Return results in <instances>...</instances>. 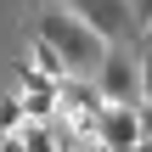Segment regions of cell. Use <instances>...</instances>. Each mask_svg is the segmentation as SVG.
<instances>
[{
    "label": "cell",
    "instance_id": "cell-8",
    "mask_svg": "<svg viewBox=\"0 0 152 152\" xmlns=\"http://www.w3.org/2000/svg\"><path fill=\"white\" fill-rule=\"evenodd\" d=\"M135 73H141V102H152V45L135 51Z\"/></svg>",
    "mask_w": 152,
    "mask_h": 152
},
{
    "label": "cell",
    "instance_id": "cell-5",
    "mask_svg": "<svg viewBox=\"0 0 152 152\" xmlns=\"http://www.w3.org/2000/svg\"><path fill=\"white\" fill-rule=\"evenodd\" d=\"M96 141H102L107 152H135L141 147V107H135V102H107Z\"/></svg>",
    "mask_w": 152,
    "mask_h": 152
},
{
    "label": "cell",
    "instance_id": "cell-3",
    "mask_svg": "<svg viewBox=\"0 0 152 152\" xmlns=\"http://www.w3.org/2000/svg\"><path fill=\"white\" fill-rule=\"evenodd\" d=\"M17 96H23V113H28V118H39V124L62 113V85H56V79H45L28 56L17 62Z\"/></svg>",
    "mask_w": 152,
    "mask_h": 152
},
{
    "label": "cell",
    "instance_id": "cell-12",
    "mask_svg": "<svg viewBox=\"0 0 152 152\" xmlns=\"http://www.w3.org/2000/svg\"><path fill=\"white\" fill-rule=\"evenodd\" d=\"M135 152H152V135H141V147H135Z\"/></svg>",
    "mask_w": 152,
    "mask_h": 152
},
{
    "label": "cell",
    "instance_id": "cell-6",
    "mask_svg": "<svg viewBox=\"0 0 152 152\" xmlns=\"http://www.w3.org/2000/svg\"><path fill=\"white\" fill-rule=\"evenodd\" d=\"M28 62H34V68H39L45 79H56V85H62V79H73V68H68V56H62L56 45H45V39H34V45H28Z\"/></svg>",
    "mask_w": 152,
    "mask_h": 152
},
{
    "label": "cell",
    "instance_id": "cell-9",
    "mask_svg": "<svg viewBox=\"0 0 152 152\" xmlns=\"http://www.w3.org/2000/svg\"><path fill=\"white\" fill-rule=\"evenodd\" d=\"M130 6H135V23L147 28V23H152V0H130Z\"/></svg>",
    "mask_w": 152,
    "mask_h": 152
},
{
    "label": "cell",
    "instance_id": "cell-11",
    "mask_svg": "<svg viewBox=\"0 0 152 152\" xmlns=\"http://www.w3.org/2000/svg\"><path fill=\"white\" fill-rule=\"evenodd\" d=\"M0 152H23V141L17 135H0Z\"/></svg>",
    "mask_w": 152,
    "mask_h": 152
},
{
    "label": "cell",
    "instance_id": "cell-10",
    "mask_svg": "<svg viewBox=\"0 0 152 152\" xmlns=\"http://www.w3.org/2000/svg\"><path fill=\"white\" fill-rule=\"evenodd\" d=\"M141 107V135H152V102H135Z\"/></svg>",
    "mask_w": 152,
    "mask_h": 152
},
{
    "label": "cell",
    "instance_id": "cell-2",
    "mask_svg": "<svg viewBox=\"0 0 152 152\" xmlns=\"http://www.w3.org/2000/svg\"><path fill=\"white\" fill-rule=\"evenodd\" d=\"M56 6H68L79 23H90L107 45H124L130 34L141 39V23H135V6L130 0H56Z\"/></svg>",
    "mask_w": 152,
    "mask_h": 152
},
{
    "label": "cell",
    "instance_id": "cell-4",
    "mask_svg": "<svg viewBox=\"0 0 152 152\" xmlns=\"http://www.w3.org/2000/svg\"><path fill=\"white\" fill-rule=\"evenodd\" d=\"M96 90H102L107 102H141V73H135V56H130L124 45H113V51L102 56V68H96Z\"/></svg>",
    "mask_w": 152,
    "mask_h": 152
},
{
    "label": "cell",
    "instance_id": "cell-7",
    "mask_svg": "<svg viewBox=\"0 0 152 152\" xmlns=\"http://www.w3.org/2000/svg\"><path fill=\"white\" fill-rule=\"evenodd\" d=\"M23 124H28V113H23V96H17V90H6V96H0V135H17Z\"/></svg>",
    "mask_w": 152,
    "mask_h": 152
},
{
    "label": "cell",
    "instance_id": "cell-1",
    "mask_svg": "<svg viewBox=\"0 0 152 152\" xmlns=\"http://www.w3.org/2000/svg\"><path fill=\"white\" fill-rule=\"evenodd\" d=\"M34 39H45V45H56L62 56H68V68L79 73V68H102V56L113 51L90 23H79L68 6H39L34 11Z\"/></svg>",
    "mask_w": 152,
    "mask_h": 152
}]
</instances>
